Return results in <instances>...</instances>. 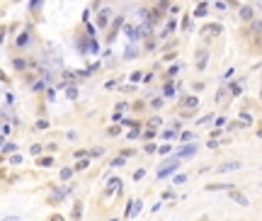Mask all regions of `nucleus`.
I'll return each mask as SVG.
<instances>
[{
    "label": "nucleus",
    "mask_w": 262,
    "mask_h": 221,
    "mask_svg": "<svg viewBox=\"0 0 262 221\" xmlns=\"http://www.w3.org/2000/svg\"><path fill=\"white\" fill-rule=\"evenodd\" d=\"M66 138H68V141H75V138H78V134H75V131H68V134H66Z\"/></svg>",
    "instance_id": "obj_35"
},
{
    "label": "nucleus",
    "mask_w": 262,
    "mask_h": 221,
    "mask_svg": "<svg viewBox=\"0 0 262 221\" xmlns=\"http://www.w3.org/2000/svg\"><path fill=\"white\" fill-rule=\"evenodd\" d=\"M39 165H44V168L54 165V158H39Z\"/></svg>",
    "instance_id": "obj_22"
},
{
    "label": "nucleus",
    "mask_w": 262,
    "mask_h": 221,
    "mask_svg": "<svg viewBox=\"0 0 262 221\" xmlns=\"http://www.w3.org/2000/svg\"><path fill=\"white\" fill-rule=\"evenodd\" d=\"M206 190L209 192H228V190H233V185L231 182H211V185H206Z\"/></svg>",
    "instance_id": "obj_5"
},
{
    "label": "nucleus",
    "mask_w": 262,
    "mask_h": 221,
    "mask_svg": "<svg viewBox=\"0 0 262 221\" xmlns=\"http://www.w3.org/2000/svg\"><path fill=\"white\" fill-rule=\"evenodd\" d=\"M175 136H177V134H175V129H172V127H168V129L160 134V138H165V141H172Z\"/></svg>",
    "instance_id": "obj_10"
},
{
    "label": "nucleus",
    "mask_w": 262,
    "mask_h": 221,
    "mask_svg": "<svg viewBox=\"0 0 262 221\" xmlns=\"http://www.w3.org/2000/svg\"><path fill=\"white\" fill-rule=\"evenodd\" d=\"M231 92L233 95H240V85H231Z\"/></svg>",
    "instance_id": "obj_37"
},
{
    "label": "nucleus",
    "mask_w": 262,
    "mask_h": 221,
    "mask_svg": "<svg viewBox=\"0 0 262 221\" xmlns=\"http://www.w3.org/2000/svg\"><path fill=\"white\" fill-rule=\"evenodd\" d=\"M177 138L187 143V141H192V138H194V134H192V131H182V134H180V136H177Z\"/></svg>",
    "instance_id": "obj_16"
},
{
    "label": "nucleus",
    "mask_w": 262,
    "mask_h": 221,
    "mask_svg": "<svg viewBox=\"0 0 262 221\" xmlns=\"http://www.w3.org/2000/svg\"><path fill=\"white\" fill-rule=\"evenodd\" d=\"M109 15H112V12H109V8H104L102 12H99V17H97V24H99V27H107V22H109Z\"/></svg>",
    "instance_id": "obj_8"
},
{
    "label": "nucleus",
    "mask_w": 262,
    "mask_h": 221,
    "mask_svg": "<svg viewBox=\"0 0 262 221\" xmlns=\"http://www.w3.org/2000/svg\"><path fill=\"white\" fill-rule=\"evenodd\" d=\"M160 197H163V199H175V197H177V194L172 192V190H165V192L160 194Z\"/></svg>",
    "instance_id": "obj_24"
},
{
    "label": "nucleus",
    "mask_w": 262,
    "mask_h": 221,
    "mask_svg": "<svg viewBox=\"0 0 262 221\" xmlns=\"http://www.w3.org/2000/svg\"><path fill=\"white\" fill-rule=\"evenodd\" d=\"M141 136H143L146 141H151V138H155V131H153V127H148V129H146L143 134H141Z\"/></svg>",
    "instance_id": "obj_15"
},
{
    "label": "nucleus",
    "mask_w": 262,
    "mask_h": 221,
    "mask_svg": "<svg viewBox=\"0 0 262 221\" xmlns=\"http://www.w3.org/2000/svg\"><path fill=\"white\" fill-rule=\"evenodd\" d=\"M51 221H63V219H61V216H54V219H51Z\"/></svg>",
    "instance_id": "obj_42"
},
{
    "label": "nucleus",
    "mask_w": 262,
    "mask_h": 221,
    "mask_svg": "<svg viewBox=\"0 0 262 221\" xmlns=\"http://www.w3.org/2000/svg\"><path fill=\"white\" fill-rule=\"evenodd\" d=\"M204 15H206V3H201L197 8V17H204Z\"/></svg>",
    "instance_id": "obj_23"
},
{
    "label": "nucleus",
    "mask_w": 262,
    "mask_h": 221,
    "mask_svg": "<svg viewBox=\"0 0 262 221\" xmlns=\"http://www.w3.org/2000/svg\"><path fill=\"white\" fill-rule=\"evenodd\" d=\"M151 127H160V117H153L151 119Z\"/></svg>",
    "instance_id": "obj_38"
},
{
    "label": "nucleus",
    "mask_w": 262,
    "mask_h": 221,
    "mask_svg": "<svg viewBox=\"0 0 262 221\" xmlns=\"http://www.w3.org/2000/svg\"><path fill=\"white\" fill-rule=\"evenodd\" d=\"M175 95V88L172 85H165V97H172Z\"/></svg>",
    "instance_id": "obj_27"
},
{
    "label": "nucleus",
    "mask_w": 262,
    "mask_h": 221,
    "mask_svg": "<svg viewBox=\"0 0 262 221\" xmlns=\"http://www.w3.org/2000/svg\"><path fill=\"white\" fill-rule=\"evenodd\" d=\"M197 143H190V146H184V148H180V153H177V158L180 160H184V158H192L194 153H197Z\"/></svg>",
    "instance_id": "obj_7"
},
{
    "label": "nucleus",
    "mask_w": 262,
    "mask_h": 221,
    "mask_svg": "<svg viewBox=\"0 0 262 221\" xmlns=\"http://www.w3.org/2000/svg\"><path fill=\"white\" fill-rule=\"evenodd\" d=\"M228 197H231L233 202H238L240 207H248V204H250V199H248V197H245L240 190H235V187H233V190H228Z\"/></svg>",
    "instance_id": "obj_4"
},
{
    "label": "nucleus",
    "mask_w": 262,
    "mask_h": 221,
    "mask_svg": "<svg viewBox=\"0 0 262 221\" xmlns=\"http://www.w3.org/2000/svg\"><path fill=\"white\" fill-rule=\"evenodd\" d=\"M223 34V27L221 24H204L201 27V37H206V39H216Z\"/></svg>",
    "instance_id": "obj_2"
},
{
    "label": "nucleus",
    "mask_w": 262,
    "mask_h": 221,
    "mask_svg": "<svg viewBox=\"0 0 262 221\" xmlns=\"http://www.w3.org/2000/svg\"><path fill=\"white\" fill-rule=\"evenodd\" d=\"M138 136H141V131H138V129H131V131L126 134V138H131V141H134V138H138Z\"/></svg>",
    "instance_id": "obj_25"
},
{
    "label": "nucleus",
    "mask_w": 262,
    "mask_h": 221,
    "mask_svg": "<svg viewBox=\"0 0 262 221\" xmlns=\"http://www.w3.org/2000/svg\"><path fill=\"white\" fill-rule=\"evenodd\" d=\"M102 153H104L102 148H92V151H90V156H92V158H99V156H102Z\"/></svg>",
    "instance_id": "obj_28"
},
{
    "label": "nucleus",
    "mask_w": 262,
    "mask_h": 221,
    "mask_svg": "<svg viewBox=\"0 0 262 221\" xmlns=\"http://www.w3.org/2000/svg\"><path fill=\"white\" fill-rule=\"evenodd\" d=\"M177 168H180V158H170L165 165H160V170H158V175H155V177H158V180H165V177H170Z\"/></svg>",
    "instance_id": "obj_1"
},
{
    "label": "nucleus",
    "mask_w": 262,
    "mask_h": 221,
    "mask_svg": "<svg viewBox=\"0 0 262 221\" xmlns=\"http://www.w3.org/2000/svg\"><path fill=\"white\" fill-rule=\"evenodd\" d=\"M209 121H211V114H206V117H201V119H199V124H209Z\"/></svg>",
    "instance_id": "obj_40"
},
{
    "label": "nucleus",
    "mask_w": 262,
    "mask_h": 221,
    "mask_svg": "<svg viewBox=\"0 0 262 221\" xmlns=\"http://www.w3.org/2000/svg\"><path fill=\"white\" fill-rule=\"evenodd\" d=\"M151 107H155V110L163 107V100H160V97H158V100H151Z\"/></svg>",
    "instance_id": "obj_31"
},
{
    "label": "nucleus",
    "mask_w": 262,
    "mask_h": 221,
    "mask_svg": "<svg viewBox=\"0 0 262 221\" xmlns=\"http://www.w3.org/2000/svg\"><path fill=\"white\" fill-rule=\"evenodd\" d=\"M85 168H88V160H85V158H80V163H78V170H85Z\"/></svg>",
    "instance_id": "obj_36"
},
{
    "label": "nucleus",
    "mask_w": 262,
    "mask_h": 221,
    "mask_svg": "<svg viewBox=\"0 0 262 221\" xmlns=\"http://www.w3.org/2000/svg\"><path fill=\"white\" fill-rule=\"evenodd\" d=\"M41 153V146H32V156H39Z\"/></svg>",
    "instance_id": "obj_39"
},
{
    "label": "nucleus",
    "mask_w": 262,
    "mask_h": 221,
    "mask_svg": "<svg viewBox=\"0 0 262 221\" xmlns=\"http://www.w3.org/2000/svg\"><path fill=\"white\" fill-rule=\"evenodd\" d=\"M124 160H126V156H119V158L112 160V165H124Z\"/></svg>",
    "instance_id": "obj_26"
},
{
    "label": "nucleus",
    "mask_w": 262,
    "mask_h": 221,
    "mask_svg": "<svg viewBox=\"0 0 262 221\" xmlns=\"http://www.w3.org/2000/svg\"><path fill=\"white\" fill-rule=\"evenodd\" d=\"M12 66H15L17 71H22V68L27 66V61H22V58H15V61H12Z\"/></svg>",
    "instance_id": "obj_20"
},
{
    "label": "nucleus",
    "mask_w": 262,
    "mask_h": 221,
    "mask_svg": "<svg viewBox=\"0 0 262 221\" xmlns=\"http://www.w3.org/2000/svg\"><path fill=\"white\" fill-rule=\"evenodd\" d=\"M15 44H17V46H27V44H29V34H27V32H22V34L17 37V41H15Z\"/></svg>",
    "instance_id": "obj_12"
},
{
    "label": "nucleus",
    "mask_w": 262,
    "mask_h": 221,
    "mask_svg": "<svg viewBox=\"0 0 262 221\" xmlns=\"http://www.w3.org/2000/svg\"><path fill=\"white\" fill-rule=\"evenodd\" d=\"M240 17H243L245 22H250V19H253V8H240Z\"/></svg>",
    "instance_id": "obj_11"
},
{
    "label": "nucleus",
    "mask_w": 262,
    "mask_h": 221,
    "mask_svg": "<svg viewBox=\"0 0 262 221\" xmlns=\"http://www.w3.org/2000/svg\"><path fill=\"white\" fill-rule=\"evenodd\" d=\"M197 105H199V100H197V97H190V100H184V102H182V107H187V110H194Z\"/></svg>",
    "instance_id": "obj_13"
},
{
    "label": "nucleus",
    "mask_w": 262,
    "mask_h": 221,
    "mask_svg": "<svg viewBox=\"0 0 262 221\" xmlns=\"http://www.w3.org/2000/svg\"><path fill=\"white\" fill-rule=\"evenodd\" d=\"M136 54H138V49H136V46H129V49H126V54H124V56H126V58H134Z\"/></svg>",
    "instance_id": "obj_21"
},
{
    "label": "nucleus",
    "mask_w": 262,
    "mask_h": 221,
    "mask_svg": "<svg viewBox=\"0 0 262 221\" xmlns=\"http://www.w3.org/2000/svg\"><path fill=\"white\" fill-rule=\"evenodd\" d=\"M46 127H49V121H46V119H41V121H36V129H46Z\"/></svg>",
    "instance_id": "obj_33"
},
{
    "label": "nucleus",
    "mask_w": 262,
    "mask_h": 221,
    "mask_svg": "<svg viewBox=\"0 0 262 221\" xmlns=\"http://www.w3.org/2000/svg\"><path fill=\"white\" fill-rule=\"evenodd\" d=\"M80 212H83V204H80V202H75V209H73V221L80 219Z\"/></svg>",
    "instance_id": "obj_14"
},
{
    "label": "nucleus",
    "mask_w": 262,
    "mask_h": 221,
    "mask_svg": "<svg viewBox=\"0 0 262 221\" xmlns=\"http://www.w3.org/2000/svg\"><path fill=\"white\" fill-rule=\"evenodd\" d=\"M124 34L129 37V41H138L141 39V29H136L134 24H124Z\"/></svg>",
    "instance_id": "obj_6"
},
{
    "label": "nucleus",
    "mask_w": 262,
    "mask_h": 221,
    "mask_svg": "<svg viewBox=\"0 0 262 221\" xmlns=\"http://www.w3.org/2000/svg\"><path fill=\"white\" fill-rule=\"evenodd\" d=\"M66 95H68L71 100H75V95H78V90H75V88H68V90H66Z\"/></svg>",
    "instance_id": "obj_29"
},
{
    "label": "nucleus",
    "mask_w": 262,
    "mask_h": 221,
    "mask_svg": "<svg viewBox=\"0 0 262 221\" xmlns=\"http://www.w3.org/2000/svg\"><path fill=\"white\" fill-rule=\"evenodd\" d=\"M201 221H206V219H201Z\"/></svg>",
    "instance_id": "obj_44"
},
{
    "label": "nucleus",
    "mask_w": 262,
    "mask_h": 221,
    "mask_svg": "<svg viewBox=\"0 0 262 221\" xmlns=\"http://www.w3.org/2000/svg\"><path fill=\"white\" fill-rule=\"evenodd\" d=\"M15 148H17V146H15V143H8V146H3V153H12Z\"/></svg>",
    "instance_id": "obj_30"
},
{
    "label": "nucleus",
    "mask_w": 262,
    "mask_h": 221,
    "mask_svg": "<svg viewBox=\"0 0 262 221\" xmlns=\"http://www.w3.org/2000/svg\"><path fill=\"white\" fill-rule=\"evenodd\" d=\"M172 182H175V185H184V182H187V175H184V173H180V175L172 177Z\"/></svg>",
    "instance_id": "obj_17"
},
{
    "label": "nucleus",
    "mask_w": 262,
    "mask_h": 221,
    "mask_svg": "<svg viewBox=\"0 0 262 221\" xmlns=\"http://www.w3.org/2000/svg\"><path fill=\"white\" fill-rule=\"evenodd\" d=\"M240 121H243V124H253V117H250L248 112H240Z\"/></svg>",
    "instance_id": "obj_19"
},
{
    "label": "nucleus",
    "mask_w": 262,
    "mask_h": 221,
    "mask_svg": "<svg viewBox=\"0 0 262 221\" xmlns=\"http://www.w3.org/2000/svg\"><path fill=\"white\" fill-rule=\"evenodd\" d=\"M240 168H243V163H240V160H226V163H221L216 170L223 175V173H233V170H240Z\"/></svg>",
    "instance_id": "obj_3"
},
{
    "label": "nucleus",
    "mask_w": 262,
    "mask_h": 221,
    "mask_svg": "<svg viewBox=\"0 0 262 221\" xmlns=\"http://www.w3.org/2000/svg\"><path fill=\"white\" fill-rule=\"evenodd\" d=\"M155 151H158V148H155L153 143H146V153H155Z\"/></svg>",
    "instance_id": "obj_34"
},
{
    "label": "nucleus",
    "mask_w": 262,
    "mask_h": 221,
    "mask_svg": "<svg viewBox=\"0 0 262 221\" xmlns=\"http://www.w3.org/2000/svg\"><path fill=\"white\" fill-rule=\"evenodd\" d=\"M73 177V170L71 168H63V170H61V180H71Z\"/></svg>",
    "instance_id": "obj_18"
},
{
    "label": "nucleus",
    "mask_w": 262,
    "mask_h": 221,
    "mask_svg": "<svg viewBox=\"0 0 262 221\" xmlns=\"http://www.w3.org/2000/svg\"><path fill=\"white\" fill-rule=\"evenodd\" d=\"M3 221H22V219H19V216H5Z\"/></svg>",
    "instance_id": "obj_41"
},
{
    "label": "nucleus",
    "mask_w": 262,
    "mask_h": 221,
    "mask_svg": "<svg viewBox=\"0 0 262 221\" xmlns=\"http://www.w3.org/2000/svg\"><path fill=\"white\" fill-rule=\"evenodd\" d=\"M257 136H260V138H262V129H260V131H257Z\"/></svg>",
    "instance_id": "obj_43"
},
{
    "label": "nucleus",
    "mask_w": 262,
    "mask_h": 221,
    "mask_svg": "<svg viewBox=\"0 0 262 221\" xmlns=\"http://www.w3.org/2000/svg\"><path fill=\"white\" fill-rule=\"evenodd\" d=\"M143 175H146V170H136V173H134V180H143Z\"/></svg>",
    "instance_id": "obj_32"
},
{
    "label": "nucleus",
    "mask_w": 262,
    "mask_h": 221,
    "mask_svg": "<svg viewBox=\"0 0 262 221\" xmlns=\"http://www.w3.org/2000/svg\"><path fill=\"white\" fill-rule=\"evenodd\" d=\"M119 190H121V182H119V177H112V180H109V185H107V194L119 192Z\"/></svg>",
    "instance_id": "obj_9"
}]
</instances>
